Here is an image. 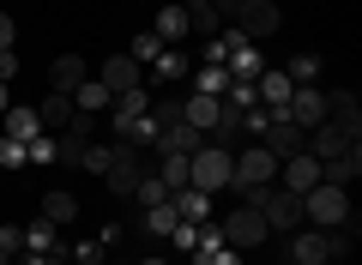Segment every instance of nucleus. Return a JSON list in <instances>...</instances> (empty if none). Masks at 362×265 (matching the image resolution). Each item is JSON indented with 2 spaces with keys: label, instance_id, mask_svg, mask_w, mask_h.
Returning <instances> with one entry per match:
<instances>
[{
  "label": "nucleus",
  "instance_id": "obj_1",
  "mask_svg": "<svg viewBox=\"0 0 362 265\" xmlns=\"http://www.w3.org/2000/svg\"><path fill=\"white\" fill-rule=\"evenodd\" d=\"M230 175H235V151L230 145H199V151L187 157V187H199V193H223Z\"/></svg>",
  "mask_w": 362,
  "mask_h": 265
},
{
  "label": "nucleus",
  "instance_id": "obj_2",
  "mask_svg": "<svg viewBox=\"0 0 362 265\" xmlns=\"http://www.w3.org/2000/svg\"><path fill=\"white\" fill-rule=\"evenodd\" d=\"M230 187L242 193V205L254 199L259 187H278V157H272L266 145H247V151L235 157V175H230Z\"/></svg>",
  "mask_w": 362,
  "mask_h": 265
},
{
  "label": "nucleus",
  "instance_id": "obj_3",
  "mask_svg": "<svg viewBox=\"0 0 362 265\" xmlns=\"http://www.w3.org/2000/svg\"><path fill=\"white\" fill-rule=\"evenodd\" d=\"M344 217H350V193L344 187H326V181H320V187L302 193V223H308V229H338Z\"/></svg>",
  "mask_w": 362,
  "mask_h": 265
},
{
  "label": "nucleus",
  "instance_id": "obj_4",
  "mask_svg": "<svg viewBox=\"0 0 362 265\" xmlns=\"http://www.w3.org/2000/svg\"><path fill=\"white\" fill-rule=\"evenodd\" d=\"M247 205L266 217V229H302V199H296V193H284V187H259Z\"/></svg>",
  "mask_w": 362,
  "mask_h": 265
},
{
  "label": "nucleus",
  "instance_id": "obj_5",
  "mask_svg": "<svg viewBox=\"0 0 362 265\" xmlns=\"http://www.w3.org/2000/svg\"><path fill=\"white\" fill-rule=\"evenodd\" d=\"M218 235L230 241L235 253H247V247H259V241H266L272 229H266V217H259L254 205H235V211H230V217H223V223H218Z\"/></svg>",
  "mask_w": 362,
  "mask_h": 265
},
{
  "label": "nucleus",
  "instance_id": "obj_6",
  "mask_svg": "<svg viewBox=\"0 0 362 265\" xmlns=\"http://www.w3.org/2000/svg\"><path fill=\"white\" fill-rule=\"evenodd\" d=\"M302 151L326 163V157H344V151H356V133H350L344 121H332V114H326L320 126H308V145H302Z\"/></svg>",
  "mask_w": 362,
  "mask_h": 265
},
{
  "label": "nucleus",
  "instance_id": "obj_7",
  "mask_svg": "<svg viewBox=\"0 0 362 265\" xmlns=\"http://www.w3.org/2000/svg\"><path fill=\"white\" fill-rule=\"evenodd\" d=\"M139 175H145V157L133 151V145H115V151H109V169H103L109 193H121V199H127V193L139 187Z\"/></svg>",
  "mask_w": 362,
  "mask_h": 265
},
{
  "label": "nucleus",
  "instance_id": "obj_8",
  "mask_svg": "<svg viewBox=\"0 0 362 265\" xmlns=\"http://www.w3.org/2000/svg\"><path fill=\"white\" fill-rule=\"evenodd\" d=\"M278 187L284 193H308V187H320V157H308V151H296V157H284L278 163Z\"/></svg>",
  "mask_w": 362,
  "mask_h": 265
},
{
  "label": "nucleus",
  "instance_id": "obj_9",
  "mask_svg": "<svg viewBox=\"0 0 362 265\" xmlns=\"http://www.w3.org/2000/svg\"><path fill=\"white\" fill-rule=\"evenodd\" d=\"M284 114L302 126V133L320 126V121H326V90H320V85H296V90H290V102H284Z\"/></svg>",
  "mask_w": 362,
  "mask_h": 265
},
{
  "label": "nucleus",
  "instance_id": "obj_10",
  "mask_svg": "<svg viewBox=\"0 0 362 265\" xmlns=\"http://www.w3.org/2000/svg\"><path fill=\"white\" fill-rule=\"evenodd\" d=\"M284 25V13L272 6V0H242V18H235V30H242L247 42H259V37H272V30Z\"/></svg>",
  "mask_w": 362,
  "mask_h": 265
},
{
  "label": "nucleus",
  "instance_id": "obj_11",
  "mask_svg": "<svg viewBox=\"0 0 362 265\" xmlns=\"http://www.w3.org/2000/svg\"><path fill=\"white\" fill-rule=\"evenodd\" d=\"M145 109H151V90H145V85H133V90H115V102H109V133L121 139V133H127V126L139 121Z\"/></svg>",
  "mask_w": 362,
  "mask_h": 265
},
{
  "label": "nucleus",
  "instance_id": "obj_12",
  "mask_svg": "<svg viewBox=\"0 0 362 265\" xmlns=\"http://www.w3.org/2000/svg\"><path fill=\"white\" fill-rule=\"evenodd\" d=\"M290 90H296V85H290V73H284V66H266V73L254 78V102H259V109H272V114H284Z\"/></svg>",
  "mask_w": 362,
  "mask_h": 265
},
{
  "label": "nucleus",
  "instance_id": "obj_13",
  "mask_svg": "<svg viewBox=\"0 0 362 265\" xmlns=\"http://www.w3.org/2000/svg\"><path fill=\"white\" fill-rule=\"evenodd\" d=\"M30 109H37V121H42V133H61V126L66 121H73V97H66V90H49V97H42V102H30Z\"/></svg>",
  "mask_w": 362,
  "mask_h": 265
},
{
  "label": "nucleus",
  "instance_id": "obj_14",
  "mask_svg": "<svg viewBox=\"0 0 362 265\" xmlns=\"http://www.w3.org/2000/svg\"><path fill=\"white\" fill-rule=\"evenodd\" d=\"M169 205H175L181 223H211V193H199V187H175Z\"/></svg>",
  "mask_w": 362,
  "mask_h": 265
},
{
  "label": "nucleus",
  "instance_id": "obj_15",
  "mask_svg": "<svg viewBox=\"0 0 362 265\" xmlns=\"http://www.w3.org/2000/svg\"><path fill=\"white\" fill-rule=\"evenodd\" d=\"M85 78H90V66L78 61V54H54V66H49V90H66V97H73Z\"/></svg>",
  "mask_w": 362,
  "mask_h": 265
},
{
  "label": "nucleus",
  "instance_id": "obj_16",
  "mask_svg": "<svg viewBox=\"0 0 362 265\" xmlns=\"http://www.w3.org/2000/svg\"><path fill=\"white\" fill-rule=\"evenodd\" d=\"M362 175V145H356V151H344V157H326V163H320V181H326V187H344L350 193V181H356Z\"/></svg>",
  "mask_w": 362,
  "mask_h": 265
},
{
  "label": "nucleus",
  "instance_id": "obj_17",
  "mask_svg": "<svg viewBox=\"0 0 362 265\" xmlns=\"http://www.w3.org/2000/svg\"><path fill=\"white\" fill-rule=\"evenodd\" d=\"M157 42H163V49H175L181 37H187V6H175V0H163V6H157V30H151Z\"/></svg>",
  "mask_w": 362,
  "mask_h": 265
},
{
  "label": "nucleus",
  "instance_id": "obj_18",
  "mask_svg": "<svg viewBox=\"0 0 362 265\" xmlns=\"http://www.w3.org/2000/svg\"><path fill=\"white\" fill-rule=\"evenodd\" d=\"M6 139H18V145L42 139V121H37V109H30V102H13V109H6Z\"/></svg>",
  "mask_w": 362,
  "mask_h": 265
},
{
  "label": "nucleus",
  "instance_id": "obj_19",
  "mask_svg": "<svg viewBox=\"0 0 362 265\" xmlns=\"http://www.w3.org/2000/svg\"><path fill=\"white\" fill-rule=\"evenodd\" d=\"M109 102H115V90H109L103 78H85V85L73 90V109L78 114H109Z\"/></svg>",
  "mask_w": 362,
  "mask_h": 265
},
{
  "label": "nucleus",
  "instance_id": "obj_20",
  "mask_svg": "<svg viewBox=\"0 0 362 265\" xmlns=\"http://www.w3.org/2000/svg\"><path fill=\"white\" fill-rule=\"evenodd\" d=\"M97 78H103L109 90H133V85H139V61H133V54H109Z\"/></svg>",
  "mask_w": 362,
  "mask_h": 265
},
{
  "label": "nucleus",
  "instance_id": "obj_21",
  "mask_svg": "<svg viewBox=\"0 0 362 265\" xmlns=\"http://www.w3.org/2000/svg\"><path fill=\"white\" fill-rule=\"evenodd\" d=\"M181 121L187 126H199V133H211V126H218V97H181Z\"/></svg>",
  "mask_w": 362,
  "mask_h": 265
},
{
  "label": "nucleus",
  "instance_id": "obj_22",
  "mask_svg": "<svg viewBox=\"0 0 362 265\" xmlns=\"http://www.w3.org/2000/svg\"><path fill=\"white\" fill-rule=\"evenodd\" d=\"M326 114H332V121H344L350 133H362V102L350 97V90H332V97H326Z\"/></svg>",
  "mask_w": 362,
  "mask_h": 265
},
{
  "label": "nucleus",
  "instance_id": "obj_23",
  "mask_svg": "<svg viewBox=\"0 0 362 265\" xmlns=\"http://www.w3.org/2000/svg\"><path fill=\"white\" fill-rule=\"evenodd\" d=\"M42 217H49L54 229H66V223H73V217H78V199H73V193H61V187H54L49 199H42Z\"/></svg>",
  "mask_w": 362,
  "mask_h": 265
},
{
  "label": "nucleus",
  "instance_id": "obj_24",
  "mask_svg": "<svg viewBox=\"0 0 362 265\" xmlns=\"http://www.w3.org/2000/svg\"><path fill=\"white\" fill-rule=\"evenodd\" d=\"M25 247L30 253H61V229H54L49 217H37V223L25 229Z\"/></svg>",
  "mask_w": 362,
  "mask_h": 265
},
{
  "label": "nucleus",
  "instance_id": "obj_25",
  "mask_svg": "<svg viewBox=\"0 0 362 265\" xmlns=\"http://www.w3.org/2000/svg\"><path fill=\"white\" fill-rule=\"evenodd\" d=\"M194 90H199V97H223V90H230V66H199Z\"/></svg>",
  "mask_w": 362,
  "mask_h": 265
},
{
  "label": "nucleus",
  "instance_id": "obj_26",
  "mask_svg": "<svg viewBox=\"0 0 362 265\" xmlns=\"http://www.w3.org/2000/svg\"><path fill=\"white\" fill-rule=\"evenodd\" d=\"M127 199H139L145 211H151V205H163V199H169V187H163V181H157V169H145V175H139V187H133Z\"/></svg>",
  "mask_w": 362,
  "mask_h": 265
},
{
  "label": "nucleus",
  "instance_id": "obj_27",
  "mask_svg": "<svg viewBox=\"0 0 362 265\" xmlns=\"http://www.w3.org/2000/svg\"><path fill=\"white\" fill-rule=\"evenodd\" d=\"M145 229H151V235H175V229H181V217H175V205H151V211H145Z\"/></svg>",
  "mask_w": 362,
  "mask_h": 265
},
{
  "label": "nucleus",
  "instance_id": "obj_28",
  "mask_svg": "<svg viewBox=\"0 0 362 265\" xmlns=\"http://www.w3.org/2000/svg\"><path fill=\"white\" fill-rule=\"evenodd\" d=\"M145 114H151V126H157V133H169V126H181V97H163V102H151Z\"/></svg>",
  "mask_w": 362,
  "mask_h": 265
},
{
  "label": "nucleus",
  "instance_id": "obj_29",
  "mask_svg": "<svg viewBox=\"0 0 362 265\" xmlns=\"http://www.w3.org/2000/svg\"><path fill=\"white\" fill-rule=\"evenodd\" d=\"M157 181H163L169 193L187 187V157H157Z\"/></svg>",
  "mask_w": 362,
  "mask_h": 265
},
{
  "label": "nucleus",
  "instance_id": "obj_30",
  "mask_svg": "<svg viewBox=\"0 0 362 265\" xmlns=\"http://www.w3.org/2000/svg\"><path fill=\"white\" fill-rule=\"evenodd\" d=\"M284 73H290V85H314V78H320V54H296Z\"/></svg>",
  "mask_w": 362,
  "mask_h": 265
},
{
  "label": "nucleus",
  "instance_id": "obj_31",
  "mask_svg": "<svg viewBox=\"0 0 362 265\" xmlns=\"http://www.w3.org/2000/svg\"><path fill=\"white\" fill-rule=\"evenodd\" d=\"M109 151H115V145H97V139H90V145H85V157H78V169L103 175V169H109Z\"/></svg>",
  "mask_w": 362,
  "mask_h": 265
},
{
  "label": "nucleus",
  "instance_id": "obj_32",
  "mask_svg": "<svg viewBox=\"0 0 362 265\" xmlns=\"http://www.w3.org/2000/svg\"><path fill=\"white\" fill-rule=\"evenodd\" d=\"M127 54H133V61L145 66V61H157V54H163V42H157L151 30H145V37H133V42H127Z\"/></svg>",
  "mask_w": 362,
  "mask_h": 265
},
{
  "label": "nucleus",
  "instance_id": "obj_33",
  "mask_svg": "<svg viewBox=\"0 0 362 265\" xmlns=\"http://www.w3.org/2000/svg\"><path fill=\"white\" fill-rule=\"evenodd\" d=\"M181 73H187L181 49H163V54H157V78H181Z\"/></svg>",
  "mask_w": 362,
  "mask_h": 265
},
{
  "label": "nucleus",
  "instance_id": "obj_34",
  "mask_svg": "<svg viewBox=\"0 0 362 265\" xmlns=\"http://www.w3.org/2000/svg\"><path fill=\"white\" fill-rule=\"evenodd\" d=\"M0 169H25V145L18 139H0Z\"/></svg>",
  "mask_w": 362,
  "mask_h": 265
},
{
  "label": "nucleus",
  "instance_id": "obj_35",
  "mask_svg": "<svg viewBox=\"0 0 362 265\" xmlns=\"http://www.w3.org/2000/svg\"><path fill=\"white\" fill-rule=\"evenodd\" d=\"M13 78H18V54L0 49V85H13Z\"/></svg>",
  "mask_w": 362,
  "mask_h": 265
},
{
  "label": "nucleus",
  "instance_id": "obj_36",
  "mask_svg": "<svg viewBox=\"0 0 362 265\" xmlns=\"http://www.w3.org/2000/svg\"><path fill=\"white\" fill-rule=\"evenodd\" d=\"M13 265H66V253H25V259H13Z\"/></svg>",
  "mask_w": 362,
  "mask_h": 265
},
{
  "label": "nucleus",
  "instance_id": "obj_37",
  "mask_svg": "<svg viewBox=\"0 0 362 265\" xmlns=\"http://www.w3.org/2000/svg\"><path fill=\"white\" fill-rule=\"evenodd\" d=\"M13 37H18V25H13V13L0 6V49H13Z\"/></svg>",
  "mask_w": 362,
  "mask_h": 265
},
{
  "label": "nucleus",
  "instance_id": "obj_38",
  "mask_svg": "<svg viewBox=\"0 0 362 265\" xmlns=\"http://www.w3.org/2000/svg\"><path fill=\"white\" fill-rule=\"evenodd\" d=\"M73 259H78V265H97V259H103V241H85V247H78Z\"/></svg>",
  "mask_w": 362,
  "mask_h": 265
},
{
  "label": "nucleus",
  "instance_id": "obj_39",
  "mask_svg": "<svg viewBox=\"0 0 362 265\" xmlns=\"http://www.w3.org/2000/svg\"><path fill=\"white\" fill-rule=\"evenodd\" d=\"M6 109H13V85H0V114H6Z\"/></svg>",
  "mask_w": 362,
  "mask_h": 265
},
{
  "label": "nucleus",
  "instance_id": "obj_40",
  "mask_svg": "<svg viewBox=\"0 0 362 265\" xmlns=\"http://www.w3.org/2000/svg\"><path fill=\"white\" fill-rule=\"evenodd\" d=\"M13 259H18V253H13V247H0V265H13Z\"/></svg>",
  "mask_w": 362,
  "mask_h": 265
},
{
  "label": "nucleus",
  "instance_id": "obj_41",
  "mask_svg": "<svg viewBox=\"0 0 362 265\" xmlns=\"http://www.w3.org/2000/svg\"><path fill=\"white\" fill-rule=\"evenodd\" d=\"M139 265H169V259H139Z\"/></svg>",
  "mask_w": 362,
  "mask_h": 265
},
{
  "label": "nucleus",
  "instance_id": "obj_42",
  "mask_svg": "<svg viewBox=\"0 0 362 265\" xmlns=\"http://www.w3.org/2000/svg\"><path fill=\"white\" fill-rule=\"evenodd\" d=\"M194 265H206V259H194Z\"/></svg>",
  "mask_w": 362,
  "mask_h": 265
}]
</instances>
